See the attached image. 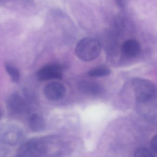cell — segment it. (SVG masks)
I'll list each match as a JSON object with an SVG mask.
<instances>
[{
	"mask_svg": "<svg viewBox=\"0 0 157 157\" xmlns=\"http://www.w3.org/2000/svg\"><path fill=\"white\" fill-rule=\"evenodd\" d=\"M101 45L97 39L85 37L80 40L75 48L76 56L82 61H92L97 58L101 54Z\"/></svg>",
	"mask_w": 157,
	"mask_h": 157,
	"instance_id": "obj_1",
	"label": "cell"
},
{
	"mask_svg": "<svg viewBox=\"0 0 157 157\" xmlns=\"http://www.w3.org/2000/svg\"><path fill=\"white\" fill-rule=\"evenodd\" d=\"M132 88L136 100L138 103L152 101L156 94V88L150 81L137 78L132 82Z\"/></svg>",
	"mask_w": 157,
	"mask_h": 157,
	"instance_id": "obj_2",
	"label": "cell"
},
{
	"mask_svg": "<svg viewBox=\"0 0 157 157\" xmlns=\"http://www.w3.org/2000/svg\"><path fill=\"white\" fill-rule=\"evenodd\" d=\"M47 151V146L44 141L38 139H33L22 144L18 149L17 154L20 157H41L44 155Z\"/></svg>",
	"mask_w": 157,
	"mask_h": 157,
	"instance_id": "obj_3",
	"label": "cell"
},
{
	"mask_svg": "<svg viewBox=\"0 0 157 157\" xmlns=\"http://www.w3.org/2000/svg\"><path fill=\"white\" fill-rule=\"evenodd\" d=\"M23 132L14 124H3L0 126V141L5 145L15 146L22 139Z\"/></svg>",
	"mask_w": 157,
	"mask_h": 157,
	"instance_id": "obj_4",
	"label": "cell"
},
{
	"mask_svg": "<svg viewBox=\"0 0 157 157\" xmlns=\"http://www.w3.org/2000/svg\"><path fill=\"white\" fill-rule=\"evenodd\" d=\"M63 68L57 64L46 65L37 72V78L41 81H47L51 80H60L63 77Z\"/></svg>",
	"mask_w": 157,
	"mask_h": 157,
	"instance_id": "obj_5",
	"label": "cell"
},
{
	"mask_svg": "<svg viewBox=\"0 0 157 157\" xmlns=\"http://www.w3.org/2000/svg\"><path fill=\"white\" fill-rule=\"evenodd\" d=\"M67 90L62 83L58 82H52L45 86L44 94L48 100L58 101L63 99L66 95Z\"/></svg>",
	"mask_w": 157,
	"mask_h": 157,
	"instance_id": "obj_6",
	"label": "cell"
},
{
	"mask_svg": "<svg viewBox=\"0 0 157 157\" xmlns=\"http://www.w3.org/2000/svg\"><path fill=\"white\" fill-rule=\"evenodd\" d=\"M7 105L9 111L13 114L22 113L27 108L26 100L17 93L13 94L8 98Z\"/></svg>",
	"mask_w": 157,
	"mask_h": 157,
	"instance_id": "obj_7",
	"label": "cell"
},
{
	"mask_svg": "<svg viewBox=\"0 0 157 157\" xmlns=\"http://www.w3.org/2000/svg\"><path fill=\"white\" fill-rule=\"evenodd\" d=\"M78 88L82 93L90 96H98L101 94L103 91L102 87L100 84L88 80L80 82Z\"/></svg>",
	"mask_w": 157,
	"mask_h": 157,
	"instance_id": "obj_8",
	"label": "cell"
},
{
	"mask_svg": "<svg viewBox=\"0 0 157 157\" xmlns=\"http://www.w3.org/2000/svg\"><path fill=\"white\" fill-rule=\"evenodd\" d=\"M140 49V45L138 41L135 39H129L123 44L121 51L125 57L134 58L139 54Z\"/></svg>",
	"mask_w": 157,
	"mask_h": 157,
	"instance_id": "obj_9",
	"label": "cell"
},
{
	"mask_svg": "<svg viewBox=\"0 0 157 157\" xmlns=\"http://www.w3.org/2000/svg\"><path fill=\"white\" fill-rule=\"evenodd\" d=\"M29 125L32 131L42 132L45 128V122L44 118L37 114H33L29 117Z\"/></svg>",
	"mask_w": 157,
	"mask_h": 157,
	"instance_id": "obj_10",
	"label": "cell"
},
{
	"mask_svg": "<svg viewBox=\"0 0 157 157\" xmlns=\"http://www.w3.org/2000/svg\"><path fill=\"white\" fill-rule=\"evenodd\" d=\"M111 72V70L107 67L100 66L89 71L88 75L93 78H100L108 76Z\"/></svg>",
	"mask_w": 157,
	"mask_h": 157,
	"instance_id": "obj_11",
	"label": "cell"
},
{
	"mask_svg": "<svg viewBox=\"0 0 157 157\" xmlns=\"http://www.w3.org/2000/svg\"><path fill=\"white\" fill-rule=\"evenodd\" d=\"M5 69L12 80L15 82H19L21 78V74L19 69L16 67L10 64H6Z\"/></svg>",
	"mask_w": 157,
	"mask_h": 157,
	"instance_id": "obj_12",
	"label": "cell"
},
{
	"mask_svg": "<svg viewBox=\"0 0 157 157\" xmlns=\"http://www.w3.org/2000/svg\"><path fill=\"white\" fill-rule=\"evenodd\" d=\"M134 157H154L155 153L146 148H140L134 152Z\"/></svg>",
	"mask_w": 157,
	"mask_h": 157,
	"instance_id": "obj_13",
	"label": "cell"
},
{
	"mask_svg": "<svg viewBox=\"0 0 157 157\" xmlns=\"http://www.w3.org/2000/svg\"><path fill=\"white\" fill-rule=\"evenodd\" d=\"M151 151L156 154L157 152V137L156 135L153 136L151 140Z\"/></svg>",
	"mask_w": 157,
	"mask_h": 157,
	"instance_id": "obj_14",
	"label": "cell"
},
{
	"mask_svg": "<svg viewBox=\"0 0 157 157\" xmlns=\"http://www.w3.org/2000/svg\"><path fill=\"white\" fill-rule=\"evenodd\" d=\"M115 2L118 7L123 8L126 5L127 0H115Z\"/></svg>",
	"mask_w": 157,
	"mask_h": 157,
	"instance_id": "obj_15",
	"label": "cell"
},
{
	"mask_svg": "<svg viewBox=\"0 0 157 157\" xmlns=\"http://www.w3.org/2000/svg\"><path fill=\"white\" fill-rule=\"evenodd\" d=\"M1 113H0V119H1Z\"/></svg>",
	"mask_w": 157,
	"mask_h": 157,
	"instance_id": "obj_16",
	"label": "cell"
}]
</instances>
